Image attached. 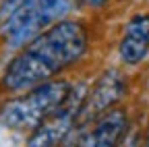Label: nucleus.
<instances>
[{"label":"nucleus","mask_w":149,"mask_h":147,"mask_svg":"<svg viewBox=\"0 0 149 147\" xmlns=\"http://www.w3.org/2000/svg\"><path fill=\"white\" fill-rule=\"evenodd\" d=\"M85 89H87V81L83 79L74 81L68 102L56 114H52L42 124L31 128L25 137V147H60L66 135L77 126V112H79V104L85 95Z\"/></svg>","instance_id":"423d86ee"},{"label":"nucleus","mask_w":149,"mask_h":147,"mask_svg":"<svg viewBox=\"0 0 149 147\" xmlns=\"http://www.w3.org/2000/svg\"><path fill=\"white\" fill-rule=\"evenodd\" d=\"M93 48L91 23L85 17H66L25 44L0 72V98L17 95L44 81L64 77L85 64Z\"/></svg>","instance_id":"f257e3e1"},{"label":"nucleus","mask_w":149,"mask_h":147,"mask_svg":"<svg viewBox=\"0 0 149 147\" xmlns=\"http://www.w3.org/2000/svg\"><path fill=\"white\" fill-rule=\"evenodd\" d=\"M112 2H114V0H74V6L81 8L83 13L93 15V13H102V10H106Z\"/></svg>","instance_id":"6e6552de"},{"label":"nucleus","mask_w":149,"mask_h":147,"mask_svg":"<svg viewBox=\"0 0 149 147\" xmlns=\"http://www.w3.org/2000/svg\"><path fill=\"white\" fill-rule=\"evenodd\" d=\"M130 126V112L120 104L89 124H77L60 147H120Z\"/></svg>","instance_id":"39448f33"},{"label":"nucleus","mask_w":149,"mask_h":147,"mask_svg":"<svg viewBox=\"0 0 149 147\" xmlns=\"http://www.w3.org/2000/svg\"><path fill=\"white\" fill-rule=\"evenodd\" d=\"M126 95H128V77L118 66L104 68L91 83H87L85 95L79 104L77 124L93 122L108 110L120 106Z\"/></svg>","instance_id":"20e7f679"},{"label":"nucleus","mask_w":149,"mask_h":147,"mask_svg":"<svg viewBox=\"0 0 149 147\" xmlns=\"http://www.w3.org/2000/svg\"><path fill=\"white\" fill-rule=\"evenodd\" d=\"M72 87L74 81L64 75L44 81L23 93L0 98V126L13 133H29L68 102Z\"/></svg>","instance_id":"7ed1b4c3"},{"label":"nucleus","mask_w":149,"mask_h":147,"mask_svg":"<svg viewBox=\"0 0 149 147\" xmlns=\"http://www.w3.org/2000/svg\"><path fill=\"white\" fill-rule=\"evenodd\" d=\"M116 54L122 66L137 68L149 58V10H135L122 25L116 44Z\"/></svg>","instance_id":"0eeeda50"},{"label":"nucleus","mask_w":149,"mask_h":147,"mask_svg":"<svg viewBox=\"0 0 149 147\" xmlns=\"http://www.w3.org/2000/svg\"><path fill=\"white\" fill-rule=\"evenodd\" d=\"M139 147H149V116H147V122L141 131V145Z\"/></svg>","instance_id":"1a4fd4ad"},{"label":"nucleus","mask_w":149,"mask_h":147,"mask_svg":"<svg viewBox=\"0 0 149 147\" xmlns=\"http://www.w3.org/2000/svg\"><path fill=\"white\" fill-rule=\"evenodd\" d=\"M74 10V0H0V50L13 54Z\"/></svg>","instance_id":"f03ea898"}]
</instances>
